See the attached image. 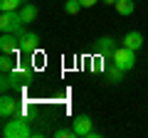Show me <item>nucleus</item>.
<instances>
[{
	"instance_id": "obj_1",
	"label": "nucleus",
	"mask_w": 148,
	"mask_h": 138,
	"mask_svg": "<svg viewBox=\"0 0 148 138\" xmlns=\"http://www.w3.org/2000/svg\"><path fill=\"white\" fill-rule=\"evenodd\" d=\"M3 136H5V138H32V136H35V131H32L30 121H27L25 116L15 113V116L5 118V126H3Z\"/></svg>"
},
{
	"instance_id": "obj_2",
	"label": "nucleus",
	"mask_w": 148,
	"mask_h": 138,
	"mask_svg": "<svg viewBox=\"0 0 148 138\" xmlns=\"http://www.w3.org/2000/svg\"><path fill=\"white\" fill-rule=\"evenodd\" d=\"M25 84V74H22L20 69H12V72H3V79H0V89H3V94H8V91L12 89H20V86Z\"/></svg>"
},
{
	"instance_id": "obj_3",
	"label": "nucleus",
	"mask_w": 148,
	"mask_h": 138,
	"mask_svg": "<svg viewBox=\"0 0 148 138\" xmlns=\"http://www.w3.org/2000/svg\"><path fill=\"white\" fill-rule=\"evenodd\" d=\"M114 64H119V67L123 69V72H128V69H133V64H136V49L131 47H116V52H114Z\"/></svg>"
},
{
	"instance_id": "obj_4",
	"label": "nucleus",
	"mask_w": 148,
	"mask_h": 138,
	"mask_svg": "<svg viewBox=\"0 0 148 138\" xmlns=\"http://www.w3.org/2000/svg\"><path fill=\"white\" fill-rule=\"evenodd\" d=\"M22 27H25V22L20 20V12H3L0 15V30L3 32H15V35H20Z\"/></svg>"
},
{
	"instance_id": "obj_5",
	"label": "nucleus",
	"mask_w": 148,
	"mask_h": 138,
	"mask_svg": "<svg viewBox=\"0 0 148 138\" xmlns=\"http://www.w3.org/2000/svg\"><path fill=\"white\" fill-rule=\"evenodd\" d=\"M17 37H20V52H25V54H35L37 49H40V35H37V32H27V30H22Z\"/></svg>"
},
{
	"instance_id": "obj_6",
	"label": "nucleus",
	"mask_w": 148,
	"mask_h": 138,
	"mask_svg": "<svg viewBox=\"0 0 148 138\" xmlns=\"http://www.w3.org/2000/svg\"><path fill=\"white\" fill-rule=\"evenodd\" d=\"M72 128H74V133H77L79 138H89L91 133H94V121H91L86 113H82V116L74 118V126Z\"/></svg>"
},
{
	"instance_id": "obj_7",
	"label": "nucleus",
	"mask_w": 148,
	"mask_h": 138,
	"mask_svg": "<svg viewBox=\"0 0 148 138\" xmlns=\"http://www.w3.org/2000/svg\"><path fill=\"white\" fill-rule=\"evenodd\" d=\"M15 113H20V104H17V99L10 96V91H8V94H3V99H0V116L10 118V116H15Z\"/></svg>"
},
{
	"instance_id": "obj_8",
	"label": "nucleus",
	"mask_w": 148,
	"mask_h": 138,
	"mask_svg": "<svg viewBox=\"0 0 148 138\" xmlns=\"http://www.w3.org/2000/svg\"><path fill=\"white\" fill-rule=\"evenodd\" d=\"M20 49V37L15 32H3L0 37V52H8V54H15Z\"/></svg>"
},
{
	"instance_id": "obj_9",
	"label": "nucleus",
	"mask_w": 148,
	"mask_h": 138,
	"mask_svg": "<svg viewBox=\"0 0 148 138\" xmlns=\"http://www.w3.org/2000/svg\"><path fill=\"white\" fill-rule=\"evenodd\" d=\"M96 52H99V54H104L106 59H111V57H114V52H116V40H114V37H109V35L99 37V40H96Z\"/></svg>"
},
{
	"instance_id": "obj_10",
	"label": "nucleus",
	"mask_w": 148,
	"mask_h": 138,
	"mask_svg": "<svg viewBox=\"0 0 148 138\" xmlns=\"http://www.w3.org/2000/svg\"><path fill=\"white\" fill-rule=\"evenodd\" d=\"M17 12H20V20L25 22V25L35 22V20H37V15H40V10H37V5H35V3H25V5H22Z\"/></svg>"
},
{
	"instance_id": "obj_11",
	"label": "nucleus",
	"mask_w": 148,
	"mask_h": 138,
	"mask_svg": "<svg viewBox=\"0 0 148 138\" xmlns=\"http://www.w3.org/2000/svg\"><path fill=\"white\" fill-rule=\"evenodd\" d=\"M123 44L138 52V49L143 47V35H141V32H136V30H133V32H128L126 37H123Z\"/></svg>"
},
{
	"instance_id": "obj_12",
	"label": "nucleus",
	"mask_w": 148,
	"mask_h": 138,
	"mask_svg": "<svg viewBox=\"0 0 148 138\" xmlns=\"http://www.w3.org/2000/svg\"><path fill=\"white\" fill-rule=\"evenodd\" d=\"M116 12L119 15H131L133 12V8H136V0H116Z\"/></svg>"
},
{
	"instance_id": "obj_13",
	"label": "nucleus",
	"mask_w": 148,
	"mask_h": 138,
	"mask_svg": "<svg viewBox=\"0 0 148 138\" xmlns=\"http://www.w3.org/2000/svg\"><path fill=\"white\" fill-rule=\"evenodd\" d=\"M25 5V0H0V10L3 12H17Z\"/></svg>"
},
{
	"instance_id": "obj_14",
	"label": "nucleus",
	"mask_w": 148,
	"mask_h": 138,
	"mask_svg": "<svg viewBox=\"0 0 148 138\" xmlns=\"http://www.w3.org/2000/svg\"><path fill=\"white\" fill-rule=\"evenodd\" d=\"M106 74H109V79L114 81V84H119V81H123V69L119 67V64H111V67L106 69Z\"/></svg>"
},
{
	"instance_id": "obj_15",
	"label": "nucleus",
	"mask_w": 148,
	"mask_h": 138,
	"mask_svg": "<svg viewBox=\"0 0 148 138\" xmlns=\"http://www.w3.org/2000/svg\"><path fill=\"white\" fill-rule=\"evenodd\" d=\"M0 69H3V72H12V69H15V54L3 52V57H0Z\"/></svg>"
},
{
	"instance_id": "obj_16",
	"label": "nucleus",
	"mask_w": 148,
	"mask_h": 138,
	"mask_svg": "<svg viewBox=\"0 0 148 138\" xmlns=\"http://www.w3.org/2000/svg\"><path fill=\"white\" fill-rule=\"evenodd\" d=\"M82 8H84V5H82V0H67V3H64V10H67L69 15H77Z\"/></svg>"
},
{
	"instance_id": "obj_17",
	"label": "nucleus",
	"mask_w": 148,
	"mask_h": 138,
	"mask_svg": "<svg viewBox=\"0 0 148 138\" xmlns=\"http://www.w3.org/2000/svg\"><path fill=\"white\" fill-rule=\"evenodd\" d=\"M77 133H74V128H59V131H54V138H74Z\"/></svg>"
},
{
	"instance_id": "obj_18",
	"label": "nucleus",
	"mask_w": 148,
	"mask_h": 138,
	"mask_svg": "<svg viewBox=\"0 0 148 138\" xmlns=\"http://www.w3.org/2000/svg\"><path fill=\"white\" fill-rule=\"evenodd\" d=\"M96 3H99V0H82V5H84V8H94Z\"/></svg>"
},
{
	"instance_id": "obj_19",
	"label": "nucleus",
	"mask_w": 148,
	"mask_h": 138,
	"mask_svg": "<svg viewBox=\"0 0 148 138\" xmlns=\"http://www.w3.org/2000/svg\"><path fill=\"white\" fill-rule=\"evenodd\" d=\"M101 3H106V5H116V0H101Z\"/></svg>"
}]
</instances>
